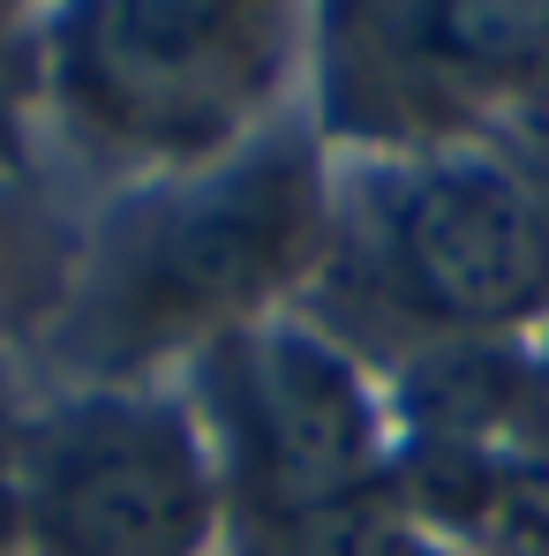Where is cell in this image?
I'll return each instance as SVG.
<instances>
[{"label":"cell","mask_w":549,"mask_h":556,"mask_svg":"<svg viewBox=\"0 0 549 556\" xmlns=\"http://www.w3.org/2000/svg\"><path fill=\"white\" fill-rule=\"evenodd\" d=\"M316 159L257 151L121 218L84 286V339L105 369L151 362L182 339H234L257 301L316 256Z\"/></svg>","instance_id":"cell-1"},{"label":"cell","mask_w":549,"mask_h":556,"mask_svg":"<svg viewBox=\"0 0 549 556\" xmlns=\"http://www.w3.org/2000/svg\"><path fill=\"white\" fill-rule=\"evenodd\" d=\"M294 30L234 0H98L53 30V91L98 143L211 159L278 91Z\"/></svg>","instance_id":"cell-2"},{"label":"cell","mask_w":549,"mask_h":556,"mask_svg":"<svg viewBox=\"0 0 549 556\" xmlns=\"http://www.w3.org/2000/svg\"><path fill=\"white\" fill-rule=\"evenodd\" d=\"M354 271L369 301L437 339H504L549 316V218L520 166L429 151L362 203Z\"/></svg>","instance_id":"cell-3"},{"label":"cell","mask_w":549,"mask_h":556,"mask_svg":"<svg viewBox=\"0 0 549 556\" xmlns=\"http://www.w3.org/2000/svg\"><path fill=\"white\" fill-rule=\"evenodd\" d=\"M211 511V452L174 399L91 391L23 437L30 556H203Z\"/></svg>","instance_id":"cell-4"},{"label":"cell","mask_w":549,"mask_h":556,"mask_svg":"<svg viewBox=\"0 0 549 556\" xmlns=\"http://www.w3.org/2000/svg\"><path fill=\"white\" fill-rule=\"evenodd\" d=\"M211 399L257 519L376 489V399L362 369L301 324H249L211 346Z\"/></svg>","instance_id":"cell-5"},{"label":"cell","mask_w":549,"mask_h":556,"mask_svg":"<svg viewBox=\"0 0 549 556\" xmlns=\"http://www.w3.org/2000/svg\"><path fill=\"white\" fill-rule=\"evenodd\" d=\"M241 556H445V549H437L429 527L376 481V489L309 504V511L257 519V534H249Z\"/></svg>","instance_id":"cell-6"},{"label":"cell","mask_w":549,"mask_h":556,"mask_svg":"<svg viewBox=\"0 0 549 556\" xmlns=\"http://www.w3.org/2000/svg\"><path fill=\"white\" fill-rule=\"evenodd\" d=\"M23 549V437L0 414V556Z\"/></svg>","instance_id":"cell-7"},{"label":"cell","mask_w":549,"mask_h":556,"mask_svg":"<svg viewBox=\"0 0 549 556\" xmlns=\"http://www.w3.org/2000/svg\"><path fill=\"white\" fill-rule=\"evenodd\" d=\"M512 113H520V136H527V143H549V68H535V76L512 91Z\"/></svg>","instance_id":"cell-8"},{"label":"cell","mask_w":549,"mask_h":556,"mask_svg":"<svg viewBox=\"0 0 549 556\" xmlns=\"http://www.w3.org/2000/svg\"><path fill=\"white\" fill-rule=\"evenodd\" d=\"M520 181L535 188V203H542V218H549V143H527L520 151Z\"/></svg>","instance_id":"cell-9"},{"label":"cell","mask_w":549,"mask_h":556,"mask_svg":"<svg viewBox=\"0 0 549 556\" xmlns=\"http://www.w3.org/2000/svg\"><path fill=\"white\" fill-rule=\"evenodd\" d=\"M0 23H8V15H0Z\"/></svg>","instance_id":"cell-10"}]
</instances>
